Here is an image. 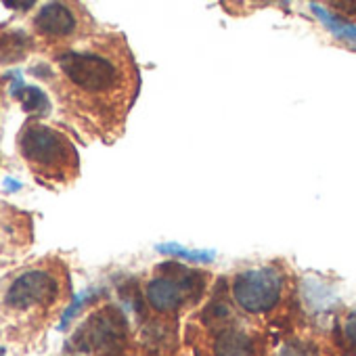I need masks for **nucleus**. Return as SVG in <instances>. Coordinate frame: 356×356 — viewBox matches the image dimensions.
Masks as SVG:
<instances>
[{
  "label": "nucleus",
  "mask_w": 356,
  "mask_h": 356,
  "mask_svg": "<svg viewBox=\"0 0 356 356\" xmlns=\"http://www.w3.org/2000/svg\"><path fill=\"white\" fill-rule=\"evenodd\" d=\"M59 103L76 115L101 126L113 122L130 86L122 47L109 38L74 42L55 55L51 76Z\"/></svg>",
  "instance_id": "f257e3e1"
},
{
  "label": "nucleus",
  "mask_w": 356,
  "mask_h": 356,
  "mask_svg": "<svg viewBox=\"0 0 356 356\" xmlns=\"http://www.w3.org/2000/svg\"><path fill=\"white\" fill-rule=\"evenodd\" d=\"M70 289L67 273L61 262L40 260L0 287V306L9 314L47 312L65 300Z\"/></svg>",
  "instance_id": "f03ea898"
},
{
  "label": "nucleus",
  "mask_w": 356,
  "mask_h": 356,
  "mask_svg": "<svg viewBox=\"0 0 356 356\" xmlns=\"http://www.w3.org/2000/svg\"><path fill=\"white\" fill-rule=\"evenodd\" d=\"M26 165L40 181L65 183L78 174V153L74 143L53 126L28 122L17 138Z\"/></svg>",
  "instance_id": "7ed1b4c3"
},
{
  "label": "nucleus",
  "mask_w": 356,
  "mask_h": 356,
  "mask_svg": "<svg viewBox=\"0 0 356 356\" xmlns=\"http://www.w3.org/2000/svg\"><path fill=\"white\" fill-rule=\"evenodd\" d=\"M281 291L283 277L270 266L245 270L233 281V298L237 306L252 314L273 310L281 300Z\"/></svg>",
  "instance_id": "20e7f679"
},
{
  "label": "nucleus",
  "mask_w": 356,
  "mask_h": 356,
  "mask_svg": "<svg viewBox=\"0 0 356 356\" xmlns=\"http://www.w3.org/2000/svg\"><path fill=\"white\" fill-rule=\"evenodd\" d=\"M84 11L74 3H49L34 17V32L44 42L55 47H70L82 34Z\"/></svg>",
  "instance_id": "39448f33"
},
{
  "label": "nucleus",
  "mask_w": 356,
  "mask_h": 356,
  "mask_svg": "<svg viewBox=\"0 0 356 356\" xmlns=\"http://www.w3.org/2000/svg\"><path fill=\"white\" fill-rule=\"evenodd\" d=\"M193 287L187 281H176L172 277H155L147 283L145 296L151 308L157 312H176L187 302V296Z\"/></svg>",
  "instance_id": "423d86ee"
},
{
  "label": "nucleus",
  "mask_w": 356,
  "mask_h": 356,
  "mask_svg": "<svg viewBox=\"0 0 356 356\" xmlns=\"http://www.w3.org/2000/svg\"><path fill=\"white\" fill-rule=\"evenodd\" d=\"M86 335H88V346H92L99 352H111L113 348L120 346V339L124 335V325L111 310L105 314H97L90 321Z\"/></svg>",
  "instance_id": "0eeeda50"
},
{
  "label": "nucleus",
  "mask_w": 356,
  "mask_h": 356,
  "mask_svg": "<svg viewBox=\"0 0 356 356\" xmlns=\"http://www.w3.org/2000/svg\"><path fill=\"white\" fill-rule=\"evenodd\" d=\"M216 356H254V339L237 327H227L214 341Z\"/></svg>",
  "instance_id": "6e6552de"
},
{
  "label": "nucleus",
  "mask_w": 356,
  "mask_h": 356,
  "mask_svg": "<svg viewBox=\"0 0 356 356\" xmlns=\"http://www.w3.org/2000/svg\"><path fill=\"white\" fill-rule=\"evenodd\" d=\"M310 9L316 13V17L325 24V28H327L331 34H335L339 40H343V42L352 44V47H356V26H352V24H348V22H343V19H339V17L331 15L325 7L310 5Z\"/></svg>",
  "instance_id": "1a4fd4ad"
},
{
  "label": "nucleus",
  "mask_w": 356,
  "mask_h": 356,
  "mask_svg": "<svg viewBox=\"0 0 356 356\" xmlns=\"http://www.w3.org/2000/svg\"><path fill=\"white\" fill-rule=\"evenodd\" d=\"M157 250L165 256H174V258L195 262V264H208L216 258V252H212V250H189V248L178 245V243H163Z\"/></svg>",
  "instance_id": "9d476101"
},
{
  "label": "nucleus",
  "mask_w": 356,
  "mask_h": 356,
  "mask_svg": "<svg viewBox=\"0 0 356 356\" xmlns=\"http://www.w3.org/2000/svg\"><path fill=\"white\" fill-rule=\"evenodd\" d=\"M343 335L352 346H356V312L348 314V318L343 323Z\"/></svg>",
  "instance_id": "9b49d317"
},
{
  "label": "nucleus",
  "mask_w": 356,
  "mask_h": 356,
  "mask_svg": "<svg viewBox=\"0 0 356 356\" xmlns=\"http://www.w3.org/2000/svg\"><path fill=\"white\" fill-rule=\"evenodd\" d=\"M281 356H314L306 346H298V343H291V346H287L283 352H281Z\"/></svg>",
  "instance_id": "f8f14e48"
}]
</instances>
